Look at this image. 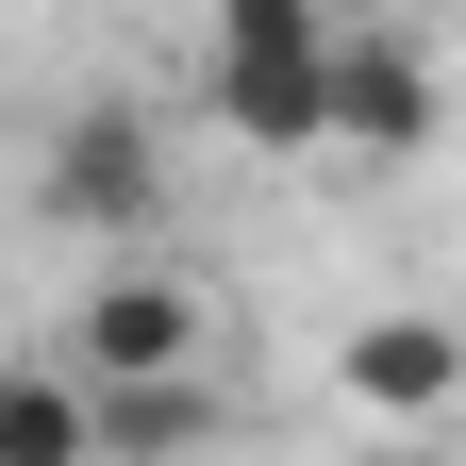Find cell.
<instances>
[{"instance_id": "5", "label": "cell", "mask_w": 466, "mask_h": 466, "mask_svg": "<svg viewBox=\"0 0 466 466\" xmlns=\"http://www.w3.org/2000/svg\"><path fill=\"white\" fill-rule=\"evenodd\" d=\"M433 134H450V84H433V50L350 17V50H333V150H367V167H417Z\"/></svg>"}, {"instance_id": "4", "label": "cell", "mask_w": 466, "mask_h": 466, "mask_svg": "<svg viewBox=\"0 0 466 466\" xmlns=\"http://www.w3.org/2000/svg\"><path fill=\"white\" fill-rule=\"evenodd\" d=\"M333 400H350L367 433H450V417H466V317H433V300L350 317V333H333Z\"/></svg>"}, {"instance_id": "3", "label": "cell", "mask_w": 466, "mask_h": 466, "mask_svg": "<svg viewBox=\"0 0 466 466\" xmlns=\"http://www.w3.org/2000/svg\"><path fill=\"white\" fill-rule=\"evenodd\" d=\"M67 350L100 383H167V367H217V283L167 267V250H100L84 300H67Z\"/></svg>"}, {"instance_id": "2", "label": "cell", "mask_w": 466, "mask_h": 466, "mask_svg": "<svg viewBox=\"0 0 466 466\" xmlns=\"http://www.w3.org/2000/svg\"><path fill=\"white\" fill-rule=\"evenodd\" d=\"M34 217L84 233V250H150V217H167V116L134 84H84L34 134Z\"/></svg>"}, {"instance_id": "1", "label": "cell", "mask_w": 466, "mask_h": 466, "mask_svg": "<svg viewBox=\"0 0 466 466\" xmlns=\"http://www.w3.org/2000/svg\"><path fill=\"white\" fill-rule=\"evenodd\" d=\"M333 50H350L333 0H200V116L250 167H300L333 150Z\"/></svg>"}, {"instance_id": "7", "label": "cell", "mask_w": 466, "mask_h": 466, "mask_svg": "<svg viewBox=\"0 0 466 466\" xmlns=\"http://www.w3.org/2000/svg\"><path fill=\"white\" fill-rule=\"evenodd\" d=\"M217 433H233L217 367H167V383H100V466H184V450H217Z\"/></svg>"}, {"instance_id": "6", "label": "cell", "mask_w": 466, "mask_h": 466, "mask_svg": "<svg viewBox=\"0 0 466 466\" xmlns=\"http://www.w3.org/2000/svg\"><path fill=\"white\" fill-rule=\"evenodd\" d=\"M0 466H100V367L67 333H34L0 367Z\"/></svg>"}]
</instances>
